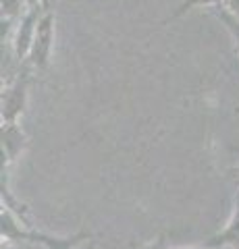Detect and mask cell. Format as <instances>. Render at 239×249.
<instances>
[{"mask_svg":"<svg viewBox=\"0 0 239 249\" xmlns=\"http://www.w3.org/2000/svg\"><path fill=\"white\" fill-rule=\"evenodd\" d=\"M42 6L46 11H50V9H55V4H56V0H40Z\"/></svg>","mask_w":239,"mask_h":249,"instance_id":"10","label":"cell"},{"mask_svg":"<svg viewBox=\"0 0 239 249\" xmlns=\"http://www.w3.org/2000/svg\"><path fill=\"white\" fill-rule=\"evenodd\" d=\"M55 9L42 13L40 23H37V31H36V37H34V44H32V50H29V56H27V65L34 67V69H44L50 60V54L52 48H55Z\"/></svg>","mask_w":239,"mask_h":249,"instance_id":"1","label":"cell"},{"mask_svg":"<svg viewBox=\"0 0 239 249\" xmlns=\"http://www.w3.org/2000/svg\"><path fill=\"white\" fill-rule=\"evenodd\" d=\"M181 249H210V247H181Z\"/></svg>","mask_w":239,"mask_h":249,"instance_id":"12","label":"cell"},{"mask_svg":"<svg viewBox=\"0 0 239 249\" xmlns=\"http://www.w3.org/2000/svg\"><path fill=\"white\" fill-rule=\"evenodd\" d=\"M222 2H225V0H181V4L171 13V17L166 19V23L179 19V17H183L185 13H189L194 9H200V6H221Z\"/></svg>","mask_w":239,"mask_h":249,"instance_id":"7","label":"cell"},{"mask_svg":"<svg viewBox=\"0 0 239 249\" xmlns=\"http://www.w3.org/2000/svg\"><path fill=\"white\" fill-rule=\"evenodd\" d=\"M27 89H29V79L23 73L2 91V124L19 121V116L27 106Z\"/></svg>","mask_w":239,"mask_h":249,"instance_id":"3","label":"cell"},{"mask_svg":"<svg viewBox=\"0 0 239 249\" xmlns=\"http://www.w3.org/2000/svg\"><path fill=\"white\" fill-rule=\"evenodd\" d=\"M23 147H25V133L21 131L19 124H2V158H6V162L15 160Z\"/></svg>","mask_w":239,"mask_h":249,"instance_id":"5","label":"cell"},{"mask_svg":"<svg viewBox=\"0 0 239 249\" xmlns=\"http://www.w3.org/2000/svg\"><path fill=\"white\" fill-rule=\"evenodd\" d=\"M222 9H225L229 15H233V17L239 21V0H225V2L221 4Z\"/></svg>","mask_w":239,"mask_h":249,"instance_id":"9","label":"cell"},{"mask_svg":"<svg viewBox=\"0 0 239 249\" xmlns=\"http://www.w3.org/2000/svg\"><path fill=\"white\" fill-rule=\"evenodd\" d=\"M42 13H44L42 2H36L21 15V19L17 21V25H15L11 44H13L15 58H17L19 62H25L27 56H29V50H32V44H34V37H36L37 23H40Z\"/></svg>","mask_w":239,"mask_h":249,"instance_id":"2","label":"cell"},{"mask_svg":"<svg viewBox=\"0 0 239 249\" xmlns=\"http://www.w3.org/2000/svg\"><path fill=\"white\" fill-rule=\"evenodd\" d=\"M217 17H219V21L222 23V25L227 27V31L231 34V37L235 40V44H237V50H239V21L233 17V15H229L222 6H217Z\"/></svg>","mask_w":239,"mask_h":249,"instance_id":"8","label":"cell"},{"mask_svg":"<svg viewBox=\"0 0 239 249\" xmlns=\"http://www.w3.org/2000/svg\"><path fill=\"white\" fill-rule=\"evenodd\" d=\"M237 187H239V170H237Z\"/></svg>","mask_w":239,"mask_h":249,"instance_id":"13","label":"cell"},{"mask_svg":"<svg viewBox=\"0 0 239 249\" xmlns=\"http://www.w3.org/2000/svg\"><path fill=\"white\" fill-rule=\"evenodd\" d=\"M36 2H40V0H0V6H2V42L9 29H15L21 15Z\"/></svg>","mask_w":239,"mask_h":249,"instance_id":"6","label":"cell"},{"mask_svg":"<svg viewBox=\"0 0 239 249\" xmlns=\"http://www.w3.org/2000/svg\"><path fill=\"white\" fill-rule=\"evenodd\" d=\"M2 249H17V247H15V241H9V239H2Z\"/></svg>","mask_w":239,"mask_h":249,"instance_id":"11","label":"cell"},{"mask_svg":"<svg viewBox=\"0 0 239 249\" xmlns=\"http://www.w3.org/2000/svg\"><path fill=\"white\" fill-rule=\"evenodd\" d=\"M210 249H239V189L233 197V212H231L227 224L217 235H212L208 245Z\"/></svg>","mask_w":239,"mask_h":249,"instance_id":"4","label":"cell"}]
</instances>
